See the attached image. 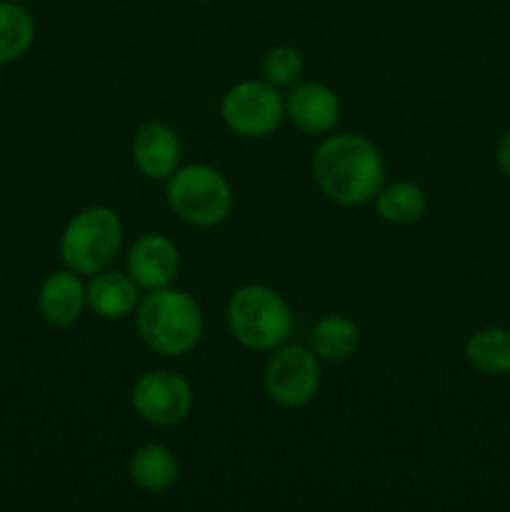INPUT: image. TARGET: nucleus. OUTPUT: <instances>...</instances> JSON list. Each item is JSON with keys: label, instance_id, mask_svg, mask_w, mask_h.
Returning a JSON list of instances; mask_svg holds the SVG:
<instances>
[{"label": "nucleus", "instance_id": "19", "mask_svg": "<svg viewBox=\"0 0 510 512\" xmlns=\"http://www.w3.org/2000/svg\"><path fill=\"white\" fill-rule=\"evenodd\" d=\"M303 55L293 45H275L263 58V80L275 88H293L303 75Z\"/></svg>", "mask_w": 510, "mask_h": 512}, {"label": "nucleus", "instance_id": "18", "mask_svg": "<svg viewBox=\"0 0 510 512\" xmlns=\"http://www.w3.org/2000/svg\"><path fill=\"white\" fill-rule=\"evenodd\" d=\"M35 40V20L18 0H0V68L15 63Z\"/></svg>", "mask_w": 510, "mask_h": 512}, {"label": "nucleus", "instance_id": "20", "mask_svg": "<svg viewBox=\"0 0 510 512\" xmlns=\"http://www.w3.org/2000/svg\"><path fill=\"white\" fill-rule=\"evenodd\" d=\"M495 160H498V168L505 178H510V130H505L503 138L498 140V148H495Z\"/></svg>", "mask_w": 510, "mask_h": 512}, {"label": "nucleus", "instance_id": "13", "mask_svg": "<svg viewBox=\"0 0 510 512\" xmlns=\"http://www.w3.org/2000/svg\"><path fill=\"white\" fill-rule=\"evenodd\" d=\"M143 290L125 270H115L113 265L100 273L90 275L85 283V300L88 310L103 320H125L135 315Z\"/></svg>", "mask_w": 510, "mask_h": 512}, {"label": "nucleus", "instance_id": "2", "mask_svg": "<svg viewBox=\"0 0 510 512\" xmlns=\"http://www.w3.org/2000/svg\"><path fill=\"white\" fill-rule=\"evenodd\" d=\"M135 330L153 353L183 358L193 353L203 338V308L188 290L175 285L148 290L135 308Z\"/></svg>", "mask_w": 510, "mask_h": 512}, {"label": "nucleus", "instance_id": "5", "mask_svg": "<svg viewBox=\"0 0 510 512\" xmlns=\"http://www.w3.org/2000/svg\"><path fill=\"white\" fill-rule=\"evenodd\" d=\"M165 203L193 228H218L233 213V188L213 165H180L165 180Z\"/></svg>", "mask_w": 510, "mask_h": 512}, {"label": "nucleus", "instance_id": "9", "mask_svg": "<svg viewBox=\"0 0 510 512\" xmlns=\"http://www.w3.org/2000/svg\"><path fill=\"white\" fill-rule=\"evenodd\" d=\"M125 273L143 293L175 285L180 275V250L163 233H143L125 255Z\"/></svg>", "mask_w": 510, "mask_h": 512}, {"label": "nucleus", "instance_id": "15", "mask_svg": "<svg viewBox=\"0 0 510 512\" xmlns=\"http://www.w3.org/2000/svg\"><path fill=\"white\" fill-rule=\"evenodd\" d=\"M468 365L490 378H510V328L485 325L468 335L463 345Z\"/></svg>", "mask_w": 510, "mask_h": 512}, {"label": "nucleus", "instance_id": "3", "mask_svg": "<svg viewBox=\"0 0 510 512\" xmlns=\"http://www.w3.org/2000/svg\"><path fill=\"white\" fill-rule=\"evenodd\" d=\"M225 323L235 343L253 353H270L288 343L293 333V310L288 300L265 283H245L230 293Z\"/></svg>", "mask_w": 510, "mask_h": 512}, {"label": "nucleus", "instance_id": "4", "mask_svg": "<svg viewBox=\"0 0 510 512\" xmlns=\"http://www.w3.org/2000/svg\"><path fill=\"white\" fill-rule=\"evenodd\" d=\"M123 220L108 205H88L78 210L63 228L58 253L65 268L78 275H95L110 268L123 248Z\"/></svg>", "mask_w": 510, "mask_h": 512}, {"label": "nucleus", "instance_id": "6", "mask_svg": "<svg viewBox=\"0 0 510 512\" xmlns=\"http://www.w3.org/2000/svg\"><path fill=\"white\" fill-rule=\"evenodd\" d=\"M323 385V365L313 348L283 343L270 350L263 368V388L275 405L288 410L313 403Z\"/></svg>", "mask_w": 510, "mask_h": 512}, {"label": "nucleus", "instance_id": "23", "mask_svg": "<svg viewBox=\"0 0 510 512\" xmlns=\"http://www.w3.org/2000/svg\"><path fill=\"white\" fill-rule=\"evenodd\" d=\"M18 3H25V0H18Z\"/></svg>", "mask_w": 510, "mask_h": 512}, {"label": "nucleus", "instance_id": "1", "mask_svg": "<svg viewBox=\"0 0 510 512\" xmlns=\"http://www.w3.org/2000/svg\"><path fill=\"white\" fill-rule=\"evenodd\" d=\"M310 170L320 193L345 208L373 203L385 185L383 153L358 133L328 135L315 148Z\"/></svg>", "mask_w": 510, "mask_h": 512}, {"label": "nucleus", "instance_id": "17", "mask_svg": "<svg viewBox=\"0 0 510 512\" xmlns=\"http://www.w3.org/2000/svg\"><path fill=\"white\" fill-rule=\"evenodd\" d=\"M373 203L375 213L390 225H413L428 210L425 190L410 180H395V183L383 185Z\"/></svg>", "mask_w": 510, "mask_h": 512}, {"label": "nucleus", "instance_id": "22", "mask_svg": "<svg viewBox=\"0 0 510 512\" xmlns=\"http://www.w3.org/2000/svg\"><path fill=\"white\" fill-rule=\"evenodd\" d=\"M198 3H210V0H198Z\"/></svg>", "mask_w": 510, "mask_h": 512}, {"label": "nucleus", "instance_id": "14", "mask_svg": "<svg viewBox=\"0 0 510 512\" xmlns=\"http://www.w3.org/2000/svg\"><path fill=\"white\" fill-rule=\"evenodd\" d=\"M128 475L145 493H168L180 480V463L163 443H143L128 460Z\"/></svg>", "mask_w": 510, "mask_h": 512}, {"label": "nucleus", "instance_id": "11", "mask_svg": "<svg viewBox=\"0 0 510 512\" xmlns=\"http://www.w3.org/2000/svg\"><path fill=\"white\" fill-rule=\"evenodd\" d=\"M285 118L308 135H325L338 125L340 100L325 83H295L285 98Z\"/></svg>", "mask_w": 510, "mask_h": 512}, {"label": "nucleus", "instance_id": "16", "mask_svg": "<svg viewBox=\"0 0 510 512\" xmlns=\"http://www.w3.org/2000/svg\"><path fill=\"white\" fill-rule=\"evenodd\" d=\"M310 348L325 363H345L360 348V325L343 313H325L310 330Z\"/></svg>", "mask_w": 510, "mask_h": 512}, {"label": "nucleus", "instance_id": "10", "mask_svg": "<svg viewBox=\"0 0 510 512\" xmlns=\"http://www.w3.org/2000/svg\"><path fill=\"white\" fill-rule=\"evenodd\" d=\"M88 308L83 275L70 268L53 270L45 275L38 290V315L50 328H70Z\"/></svg>", "mask_w": 510, "mask_h": 512}, {"label": "nucleus", "instance_id": "21", "mask_svg": "<svg viewBox=\"0 0 510 512\" xmlns=\"http://www.w3.org/2000/svg\"><path fill=\"white\" fill-rule=\"evenodd\" d=\"M0 85H3V73H0Z\"/></svg>", "mask_w": 510, "mask_h": 512}, {"label": "nucleus", "instance_id": "12", "mask_svg": "<svg viewBox=\"0 0 510 512\" xmlns=\"http://www.w3.org/2000/svg\"><path fill=\"white\" fill-rule=\"evenodd\" d=\"M183 145L173 125L150 120L133 138V163L148 180H168L180 168Z\"/></svg>", "mask_w": 510, "mask_h": 512}, {"label": "nucleus", "instance_id": "7", "mask_svg": "<svg viewBox=\"0 0 510 512\" xmlns=\"http://www.w3.org/2000/svg\"><path fill=\"white\" fill-rule=\"evenodd\" d=\"M220 115L240 138H270L285 120V98L268 80H240L225 90Z\"/></svg>", "mask_w": 510, "mask_h": 512}, {"label": "nucleus", "instance_id": "8", "mask_svg": "<svg viewBox=\"0 0 510 512\" xmlns=\"http://www.w3.org/2000/svg\"><path fill=\"white\" fill-rule=\"evenodd\" d=\"M135 415L155 428H173L193 413L195 393L188 378L175 370H148L130 390Z\"/></svg>", "mask_w": 510, "mask_h": 512}]
</instances>
